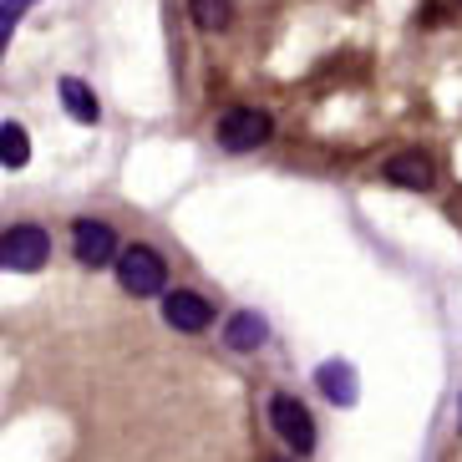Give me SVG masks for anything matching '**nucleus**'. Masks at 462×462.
Returning a JSON list of instances; mask_svg holds the SVG:
<instances>
[{
  "label": "nucleus",
  "instance_id": "obj_3",
  "mask_svg": "<svg viewBox=\"0 0 462 462\" xmlns=\"http://www.w3.org/2000/svg\"><path fill=\"white\" fill-rule=\"evenodd\" d=\"M270 133H274L270 112H259V107H234L218 117V148L224 152H254Z\"/></svg>",
  "mask_w": 462,
  "mask_h": 462
},
{
  "label": "nucleus",
  "instance_id": "obj_9",
  "mask_svg": "<svg viewBox=\"0 0 462 462\" xmlns=\"http://www.w3.org/2000/svg\"><path fill=\"white\" fill-rule=\"evenodd\" d=\"M56 92H61V107H67L82 127H92L97 117H102V107H97V92L82 82V77H61V82H56Z\"/></svg>",
  "mask_w": 462,
  "mask_h": 462
},
{
  "label": "nucleus",
  "instance_id": "obj_10",
  "mask_svg": "<svg viewBox=\"0 0 462 462\" xmlns=\"http://www.w3.org/2000/svg\"><path fill=\"white\" fill-rule=\"evenodd\" d=\"M264 336H270V326H264V315H254V310H239L229 326H224V346H229V351H259Z\"/></svg>",
  "mask_w": 462,
  "mask_h": 462
},
{
  "label": "nucleus",
  "instance_id": "obj_6",
  "mask_svg": "<svg viewBox=\"0 0 462 462\" xmlns=\"http://www.w3.org/2000/svg\"><path fill=\"white\" fill-rule=\"evenodd\" d=\"M163 320L173 330H183V336H199V330H208V320H214V305H208L204 295H193V290H173V295L163 300Z\"/></svg>",
  "mask_w": 462,
  "mask_h": 462
},
{
  "label": "nucleus",
  "instance_id": "obj_8",
  "mask_svg": "<svg viewBox=\"0 0 462 462\" xmlns=\"http://www.w3.org/2000/svg\"><path fill=\"white\" fill-rule=\"evenodd\" d=\"M315 386H320L336 407H356V402H361V381H356V371L346 366V361H326V366L315 371Z\"/></svg>",
  "mask_w": 462,
  "mask_h": 462
},
{
  "label": "nucleus",
  "instance_id": "obj_14",
  "mask_svg": "<svg viewBox=\"0 0 462 462\" xmlns=\"http://www.w3.org/2000/svg\"><path fill=\"white\" fill-rule=\"evenodd\" d=\"M457 421H462V402H457Z\"/></svg>",
  "mask_w": 462,
  "mask_h": 462
},
{
  "label": "nucleus",
  "instance_id": "obj_2",
  "mask_svg": "<svg viewBox=\"0 0 462 462\" xmlns=\"http://www.w3.org/2000/svg\"><path fill=\"white\" fill-rule=\"evenodd\" d=\"M51 259V234L42 224H11L0 234V264L15 274H36Z\"/></svg>",
  "mask_w": 462,
  "mask_h": 462
},
{
  "label": "nucleus",
  "instance_id": "obj_1",
  "mask_svg": "<svg viewBox=\"0 0 462 462\" xmlns=\"http://www.w3.org/2000/svg\"><path fill=\"white\" fill-rule=\"evenodd\" d=\"M117 280H123L127 295L148 300V295H163L168 290V264L158 249L148 245H133V249H117Z\"/></svg>",
  "mask_w": 462,
  "mask_h": 462
},
{
  "label": "nucleus",
  "instance_id": "obj_11",
  "mask_svg": "<svg viewBox=\"0 0 462 462\" xmlns=\"http://www.w3.org/2000/svg\"><path fill=\"white\" fill-rule=\"evenodd\" d=\"M0 163L5 168H26L31 163V137L21 123H0Z\"/></svg>",
  "mask_w": 462,
  "mask_h": 462
},
{
  "label": "nucleus",
  "instance_id": "obj_5",
  "mask_svg": "<svg viewBox=\"0 0 462 462\" xmlns=\"http://www.w3.org/2000/svg\"><path fill=\"white\" fill-rule=\"evenodd\" d=\"M71 249L82 259L87 270H102L117 259V229L102 224V218H77V229H71Z\"/></svg>",
  "mask_w": 462,
  "mask_h": 462
},
{
  "label": "nucleus",
  "instance_id": "obj_4",
  "mask_svg": "<svg viewBox=\"0 0 462 462\" xmlns=\"http://www.w3.org/2000/svg\"><path fill=\"white\" fill-rule=\"evenodd\" d=\"M270 427L285 437V448H295L300 457H310L315 452V421H310V411L300 407L295 396H285V392L270 396Z\"/></svg>",
  "mask_w": 462,
  "mask_h": 462
},
{
  "label": "nucleus",
  "instance_id": "obj_12",
  "mask_svg": "<svg viewBox=\"0 0 462 462\" xmlns=\"http://www.w3.org/2000/svg\"><path fill=\"white\" fill-rule=\"evenodd\" d=\"M189 15L199 31H224L234 21V0H189Z\"/></svg>",
  "mask_w": 462,
  "mask_h": 462
},
{
  "label": "nucleus",
  "instance_id": "obj_13",
  "mask_svg": "<svg viewBox=\"0 0 462 462\" xmlns=\"http://www.w3.org/2000/svg\"><path fill=\"white\" fill-rule=\"evenodd\" d=\"M36 0H0V56H5V46H11L15 26H21V15L31 11Z\"/></svg>",
  "mask_w": 462,
  "mask_h": 462
},
{
  "label": "nucleus",
  "instance_id": "obj_7",
  "mask_svg": "<svg viewBox=\"0 0 462 462\" xmlns=\"http://www.w3.org/2000/svg\"><path fill=\"white\" fill-rule=\"evenodd\" d=\"M381 173H386V183H402V189H432V158H427V152H396V158H386V168H381Z\"/></svg>",
  "mask_w": 462,
  "mask_h": 462
}]
</instances>
